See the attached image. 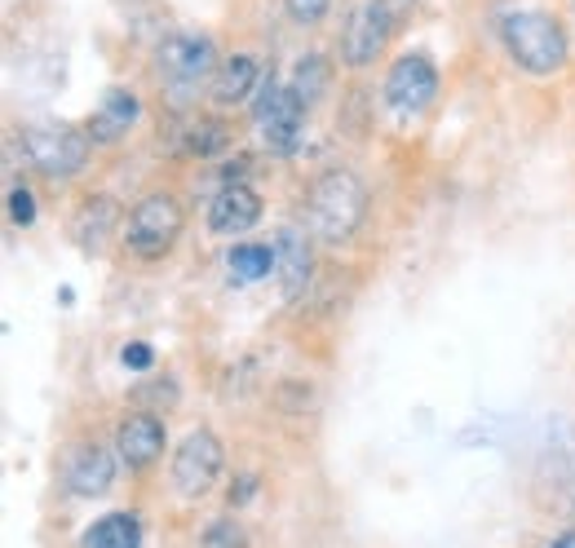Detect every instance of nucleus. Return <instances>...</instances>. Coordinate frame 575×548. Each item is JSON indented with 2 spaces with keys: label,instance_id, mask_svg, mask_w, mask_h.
I'll use <instances>...</instances> for the list:
<instances>
[{
  "label": "nucleus",
  "instance_id": "1",
  "mask_svg": "<svg viewBox=\"0 0 575 548\" xmlns=\"http://www.w3.org/2000/svg\"><path fill=\"white\" fill-rule=\"evenodd\" d=\"M367 217V182L354 169L318 173L305 190V231L318 244H350Z\"/></svg>",
  "mask_w": 575,
  "mask_h": 548
},
{
  "label": "nucleus",
  "instance_id": "2",
  "mask_svg": "<svg viewBox=\"0 0 575 548\" xmlns=\"http://www.w3.org/2000/svg\"><path fill=\"white\" fill-rule=\"evenodd\" d=\"M217 45L213 36H200V32H182V36H168L160 49H155V76L168 94L173 107H190L200 98L204 85H213L217 76Z\"/></svg>",
  "mask_w": 575,
  "mask_h": 548
},
{
  "label": "nucleus",
  "instance_id": "3",
  "mask_svg": "<svg viewBox=\"0 0 575 548\" xmlns=\"http://www.w3.org/2000/svg\"><path fill=\"white\" fill-rule=\"evenodd\" d=\"M500 40L532 76H553L566 66V36L545 10H509L500 18Z\"/></svg>",
  "mask_w": 575,
  "mask_h": 548
},
{
  "label": "nucleus",
  "instance_id": "4",
  "mask_svg": "<svg viewBox=\"0 0 575 548\" xmlns=\"http://www.w3.org/2000/svg\"><path fill=\"white\" fill-rule=\"evenodd\" d=\"M182 231H186L182 203L168 190H151L134 203L129 222H124V244H129V252L142 257V261H160L177 248Z\"/></svg>",
  "mask_w": 575,
  "mask_h": 548
},
{
  "label": "nucleus",
  "instance_id": "5",
  "mask_svg": "<svg viewBox=\"0 0 575 548\" xmlns=\"http://www.w3.org/2000/svg\"><path fill=\"white\" fill-rule=\"evenodd\" d=\"M89 147H93L89 128H72V124H32V128L23 133L27 164H32L36 173H45L49 182L76 177V173L89 164Z\"/></svg>",
  "mask_w": 575,
  "mask_h": 548
},
{
  "label": "nucleus",
  "instance_id": "6",
  "mask_svg": "<svg viewBox=\"0 0 575 548\" xmlns=\"http://www.w3.org/2000/svg\"><path fill=\"white\" fill-rule=\"evenodd\" d=\"M222 464H226V451H222V438L213 429H190L177 451H173V487L182 500H200L217 487L222 477Z\"/></svg>",
  "mask_w": 575,
  "mask_h": 548
},
{
  "label": "nucleus",
  "instance_id": "7",
  "mask_svg": "<svg viewBox=\"0 0 575 548\" xmlns=\"http://www.w3.org/2000/svg\"><path fill=\"white\" fill-rule=\"evenodd\" d=\"M252 120H258V133L271 142V151L288 155L305 124V102L292 94V85H279L275 76H266L258 89V102H252Z\"/></svg>",
  "mask_w": 575,
  "mask_h": 548
},
{
  "label": "nucleus",
  "instance_id": "8",
  "mask_svg": "<svg viewBox=\"0 0 575 548\" xmlns=\"http://www.w3.org/2000/svg\"><path fill=\"white\" fill-rule=\"evenodd\" d=\"M438 98V72L425 53H403L386 76V107L403 120H416Z\"/></svg>",
  "mask_w": 575,
  "mask_h": 548
},
{
  "label": "nucleus",
  "instance_id": "9",
  "mask_svg": "<svg viewBox=\"0 0 575 548\" xmlns=\"http://www.w3.org/2000/svg\"><path fill=\"white\" fill-rule=\"evenodd\" d=\"M395 10L386 5V0H363V5L350 14V23H346V32H341V62L346 66H367L380 49L390 45V36H395Z\"/></svg>",
  "mask_w": 575,
  "mask_h": 548
},
{
  "label": "nucleus",
  "instance_id": "10",
  "mask_svg": "<svg viewBox=\"0 0 575 548\" xmlns=\"http://www.w3.org/2000/svg\"><path fill=\"white\" fill-rule=\"evenodd\" d=\"M62 483H67V491L80 496V500L107 496L111 483H115V456H111L102 443H80V447H72L67 460H62Z\"/></svg>",
  "mask_w": 575,
  "mask_h": 548
},
{
  "label": "nucleus",
  "instance_id": "11",
  "mask_svg": "<svg viewBox=\"0 0 575 548\" xmlns=\"http://www.w3.org/2000/svg\"><path fill=\"white\" fill-rule=\"evenodd\" d=\"M262 217V195L248 182H226L209 203V231L213 235H243Z\"/></svg>",
  "mask_w": 575,
  "mask_h": 548
},
{
  "label": "nucleus",
  "instance_id": "12",
  "mask_svg": "<svg viewBox=\"0 0 575 548\" xmlns=\"http://www.w3.org/2000/svg\"><path fill=\"white\" fill-rule=\"evenodd\" d=\"M275 274L284 284V297L297 301L314 274V248H310V231H297V226H284L275 235Z\"/></svg>",
  "mask_w": 575,
  "mask_h": 548
},
{
  "label": "nucleus",
  "instance_id": "13",
  "mask_svg": "<svg viewBox=\"0 0 575 548\" xmlns=\"http://www.w3.org/2000/svg\"><path fill=\"white\" fill-rule=\"evenodd\" d=\"M160 451H164V425L151 416V411H134V416L120 421V429H115V456L129 469H147Z\"/></svg>",
  "mask_w": 575,
  "mask_h": 548
},
{
  "label": "nucleus",
  "instance_id": "14",
  "mask_svg": "<svg viewBox=\"0 0 575 548\" xmlns=\"http://www.w3.org/2000/svg\"><path fill=\"white\" fill-rule=\"evenodd\" d=\"M138 94L134 89H107L102 94V107L93 111L89 120V137H93V147H111L120 142V137H129V128L138 124Z\"/></svg>",
  "mask_w": 575,
  "mask_h": 548
},
{
  "label": "nucleus",
  "instance_id": "15",
  "mask_svg": "<svg viewBox=\"0 0 575 548\" xmlns=\"http://www.w3.org/2000/svg\"><path fill=\"white\" fill-rule=\"evenodd\" d=\"M252 89H262V72H258V58H248V53H230L209 85L217 107H239L252 98Z\"/></svg>",
  "mask_w": 575,
  "mask_h": 548
},
{
  "label": "nucleus",
  "instance_id": "16",
  "mask_svg": "<svg viewBox=\"0 0 575 548\" xmlns=\"http://www.w3.org/2000/svg\"><path fill=\"white\" fill-rule=\"evenodd\" d=\"M115 222H120V203H115L111 195H93V199H85V203H80V213H76V222H72L76 244H80L85 252H102V244H107V235L115 231Z\"/></svg>",
  "mask_w": 575,
  "mask_h": 548
},
{
  "label": "nucleus",
  "instance_id": "17",
  "mask_svg": "<svg viewBox=\"0 0 575 548\" xmlns=\"http://www.w3.org/2000/svg\"><path fill=\"white\" fill-rule=\"evenodd\" d=\"M142 526L134 513H107L85 531V548H138Z\"/></svg>",
  "mask_w": 575,
  "mask_h": 548
},
{
  "label": "nucleus",
  "instance_id": "18",
  "mask_svg": "<svg viewBox=\"0 0 575 548\" xmlns=\"http://www.w3.org/2000/svg\"><path fill=\"white\" fill-rule=\"evenodd\" d=\"M328 85H333V66H328L324 53H305V58L292 66V94L305 102V111L328 94Z\"/></svg>",
  "mask_w": 575,
  "mask_h": 548
},
{
  "label": "nucleus",
  "instance_id": "19",
  "mask_svg": "<svg viewBox=\"0 0 575 548\" xmlns=\"http://www.w3.org/2000/svg\"><path fill=\"white\" fill-rule=\"evenodd\" d=\"M226 265H230L235 284H258V279H266V274H275V248H266V244H235Z\"/></svg>",
  "mask_w": 575,
  "mask_h": 548
},
{
  "label": "nucleus",
  "instance_id": "20",
  "mask_svg": "<svg viewBox=\"0 0 575 548\" xmlns=\"http://www.w3.org/2000/svg\"><path fill=\"white\" fill-rule=\"evenodd\" d=\"M222 142H226L222 120H200V124H190V151L213 155V151H222Z\"/></svg>",
  "mask_w": 575,
  "mask_h": 548
},
{
  "label": "nucleus",
  "instance_id": "21",
  "mask_svg": "<svg viewBox=\"0 0 575 548\" xmlns=\"http://www.w3.org/2000/svg\"><path fill=\"white\" fill-rule=\"evenodd\" d=\"M284 10L297 27H314V23H324L328 10H333V0H284Z\"/></svg>",
  "mask_w": 575,
  "mask_h": 548
},
{
  "label": "nucleus",
  "instance_id": "22",
  "mask_svg": "<svg viewBox=\"0 0 575 548\" xmlns=\"http://www.w3.org/2000/svg\"><path fill=\"white\" fill-rule=\"evenodd\" d=\"M10 222L14 226H32L36 222V199L27 186H10Z\"/></svg>",
  "mask_w": 575,
  "mask_h": 548
},
{
  "label": "nucleus",
  "instance_id": "23",
  "mask_svg": "<svg viewBox=\"0 0 575 548\" xmlns=\"http://www.w3.org/2000/svg\"><path fill=\"white\" fill-rule=\"evenodd\" d=\"M204 548H243V531L235 522H217V526H209Z\"/></svg>",
  "mask_w": 575,
  "mask_h": 548
},
{
  "label": "nucleus",
  "instance_id": "24",
  "mask_svg": "<svg viewBox=\"0 0 575 548\" xmlns=\"http://www.w3.org/2000/svg\"><path fill=\"white\" fill-rule=\"evenodd\" d=\"M124 368L129 372H151V363H155V350L147 346V340H134V346H124Z\"/></svg>",
  "mask_w": 575,
  "mask_h": 548
},
{
  "label": "nucleus",
  "instance_id": "25",
  "mask_svg": "<svg viewBox=\"0 0 575 548\" xmlns=\"http://www.w3.org/2000/svg\"><path fill=\"white\" fill-rule=\"evenodd\" d=\"M549 548H575V531H566V535H558Z\"/></svg>",
  "mask_w": 575,
  "mask_h": 548
},
{
  "label": "nucleus",
  "instance_id": "26",
  "mask_svg": "<svg viewBox=\"0 0 575 548\" xmlns=\"http://www.w3.org/2000/svg\"><path fill=\"white\" fill-rule=\"evenodd\" d=\"M386 5L395 10V18H403V14H408V5H412V0H386Z\"/></svg>",
  "mask_w": 575,
  "mask_h": 548
}]
</instances>
